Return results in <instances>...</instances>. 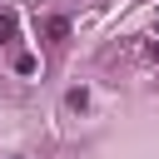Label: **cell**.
Masks as SVG:
<instances>
[{
  "label": "cell",
  "instance_id": "6da1fadb",
  "mask_svg": "<svg viewBox=\"0 0 159 159\" xmlns=\"http://www.w3.org/2000/svg\"><path fill=\"white\" fill-rule=\"evenodd\" d=\"M15 35H20V15L0 10V45H15Z\"/></svg>",
  "mask_w": 159,
  "mask_h": 159
},
{
  "label": "cell",
  "instance_id": "7a4b0ae2",
  "mask_svg": "<svg viewBox=\"0 0 159 159\" xmlns=\"http://www.w3.org/2000/svg\"><path fill=\"white\" fill-rule=\"evenodd\" d=\"M45 35H50L55 45H60V40H70V20H65V15H50V20H45Z\"/></svg>",
  "mask_w": 159,
  "mask_h": 159
},
{
  "label": "cell",
  "instance_id": "3957f363",
  "mask_svg": "<svg viewBox=\"0 0 159 159\" xmlns=\"http://www.w3.org/2000/svg\"><path fill=\"white\" fill-rule=\"evenodd\" d=\"M65 104H70V109H84V104H89V94H84V89H70V94H65Z\"/></svg>",
  "mask_w": 159,
  "mask_h": 159
}]
</instances>
